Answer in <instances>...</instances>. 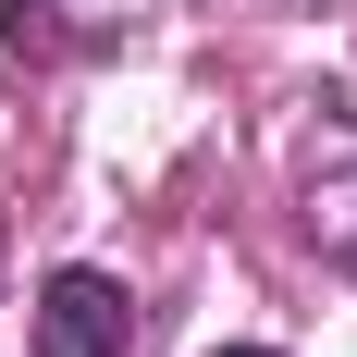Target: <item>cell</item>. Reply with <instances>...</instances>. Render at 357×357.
Instances as JSON below:
<instances>
[{
    "mask_svg": "<svg viewBox=\"0 0 357 357\" xmlns=\"http://www.w3.org/2000/svg\"><path fill=\"white\" fill-rule=\"evenodd\" d=\"M222 357H271V345H222Z\"/></svg>",
    "mask_w": 357,
    "mask_h": 357,
    "instance_id": "cell-3",
    "label": "cell"
},
{
    "mask_svg": "<svg viewBox=\"0 0 357 357\" xmlns=\"http://www.w3.org/2000/svg\"><path fill=\"white\" fill-rule=\"evenodd\" d=\"M136 345V296L111 271H50L37 284V357H123Z\"/></svg>",
    "mask_w": 357,
    "mask_h": 357,
    "instance_id": "cell-1",
    "label": "cell"
},
{
    "mask_svg": "<svg viewBox=\"0 0 357 357\" xmlns=\"http://www.w3.org/2000/svg\"><path fill=\"white\" fill-rule=\"evenodd\" d=\"M308 234L357 271V173H321V185H308Z\"/></svg>",
    "mask_w": 357,
    "mask_h": 357,
    "instance_id": "cell-2",
    "label": "cell"
}]
</instances>
